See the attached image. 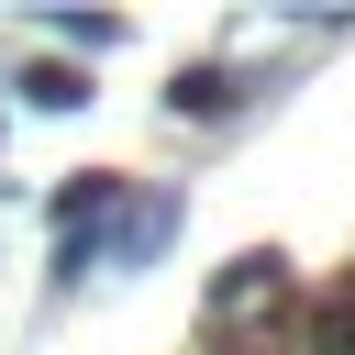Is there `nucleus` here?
Returning <instances> with one entry per match:
<instances>
[{
    "label": "nucleus",
    "instance_id": "nucleus-3",
    "mask_svg": "<svg viewBox=\"0 0 355 355\" xmlns=\"http://www.w3.org/2000/svg\"><path fill=\"white\" fill-rule=\"evenodd\" d=\"M311 355H355V277L311 300Z\"/></svg>",
    "mask_w": 355,
    "mask_h": 355
},
{
    "label": "nucleus",
    "instance_id": "nucleus-4",
    "mask_svg": "<svg viewBox=\"0 0 355 355\" xmlns=\"http://www.w3.org/2000/svg\"><path fill=\"white\" fill-rule=\"evenodd\" d=\"M22 100H33V111H78L89 78H78V67H22Z\"/></svg>",
    "mask_w": 355,
    "mask_h": 355
},
{
    "label": "nucleus",
    "instance_id": "nucleus-6",
    "mask_svg": "<svg viewBox=\"0 0 355 355\" xmlns=\"http://www.w3.org/2000/svg\"><path fill=\"white\" fill-rule=\"evenodd\" d=\"M55 33H67V44H89V55H100V44H122V22H111V11H67Z\"/></svg>",
    "mask_w": 355,
    "mask_h": 355
},
{
    "label": "nucleus",
    "instance_id": "nucleus-2",
    "mask_svg": "<svg viewBox=\"0 0 355 355\" xmlns=\"http://www.w3.org/2000/svg\"><path fill=\"white\" fill-rule=\"evenodd\" d=\"M255 300H288V255H277V244H255V255H233V266L211 277V322H244Z\"/></svg>",
    "mask_w": 355,
    "mask_h": 355
},
{
    "label": "nucleus",
    "instance_id": "nucleus-5",
    "mask_svg": "<svg viewBox=\"0 0 355 355\" xmlns=\"http://www.w3.org/2000/svg\"><path fill=\"white\" fill-rule=\"evenodd\" d=\"M166 233H178V200H144V211H133V233H122V266H144Z\"/></svg>",
    "mask_w": 355,
    "mask_h": 355
},
{
    "label": "nucleus",
    "instance_id": "nucleus-1",
    "mask_svg": "<svg viewBox=\"0 0 355 355\" xmlns=\"http://www.w3.org/2000/svg\"><path fill=\"white\" fill-rule=\"evenodd\" d=\"M255 89H244V67H178L166 78V122H233Z\"/></svg>",
    "mask_w": 355,
    "mask_h": 355
}]
</instances>
